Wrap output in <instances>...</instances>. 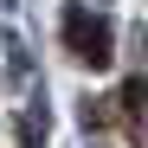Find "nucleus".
<instances>
[{
	"mask_svg": "<svg viewBox=\"0 0 148 148\" xmlns=\"http://www.w3.org/2000/svg\"><path fill=\"white\" fill-rule=\"evenodd\" d=\"M64 45H71V58L90 64V71L116 58V32H110V19L90 13V7H64Z\"/></svg>",
	"mask_w": 148,
	"mask_h": 148,
	"instance_id": "1",
	"label": "nucleus"
}]
</instances>
